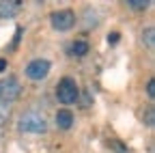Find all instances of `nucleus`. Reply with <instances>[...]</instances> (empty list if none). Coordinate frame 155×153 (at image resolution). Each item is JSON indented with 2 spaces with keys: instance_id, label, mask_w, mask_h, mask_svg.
I'll return each mask as SVG.
<instances>
[{
  "instance_id": "5",
  "label": "nucleus",
  "mask_w": 155,
  "mask_h": 153,
  "mask_svg": "<svg viewBox=\"0 0 155 153\" xmlns=\"http://www.w3.org/2000/svg\"><path fill=\"white\" fill-rule=\"evenodd\" d=\"M48 73H50V61H45V58H35L26 65V78L32 82L45 80Z\"/></svg>"
},
{
  "instance_id": "6",
  "label": "nucleus",
  "mask_w": 155,
  "mask_h": 153,
  "mask_svg": "<svg viewBox=\"0 0 155 153\" xmlns=\"http://www.w3.org/2000/svg\"><path fill=\"white\" fill-rule=\"evenodd\" d=\"M19 7H22V0H0V20L5 17H13Z\"/></svg>"
},
{
  "instance_id": "2",
  "label": "nucleus",
  "mask_w": 155,
  "mask_h": 153,
  "mask_svg": "<svg viewBox=\"0 0 155 153\" xmlns=\"http://www.w3.org/2000/svg\"><path fill=\"white\" fill-rule=\"evenodd\" d=\"M56 97H58V101L65 104V106L75 104L78 97H80V88H78L75 80L73 78H63L61 82H58V86H56Z\"/></svg>"
},
{
  "instance_id": "12",
  "label": "nucleus",
  "mask_w": 155,
  "mask_h": 153,
  "mask_svg": "<svg viewBox=\"0 0 155 153\" xmlns=\"http://www.w3.org/2000/svg\"><path fill=\"white\" fill-rule=\"evenodd\" d=\"M147 95L153 99L155 97V80H149V84H147Z\"/></svg>"
},
{
  "instance_id": "7",
  "label": "nucleus",
  "mask_w": 155,
  "mask_h": 153,
  "mask_svg": "<svg viewBox=\"0 0 155 153\" xmlns=\"http://www.w3.org/2000/svg\"><path fill=\"white\" fill-rule=\"evenodd\" d=\"M56 125H58V129H71V125H73V112L71 110H58L56 112Z\"/></svg>"
},
{
  "instance_id": "4",
  "label": "nucleus",
  "mask_w": 155,
  "mask_h": 153,
  "mask_svg": "<svg viewBox=\"0 0 155 153\" xmlns=\"http://www.w3.org/2000/svg\"><path fill=\"white\" fill-rule=\"evenodd\" d=\"M19 82L15 78H2L0 80V104H11L19 97Z\"/></svg>"
},
{
  "instance_id": "8",
  "label": "nucleus",
  "mask_w": 155,
  "mask_h": 153,
  "mask_svg": "<svg viewBox=\"0 0 155 153\" xmlns=\"http://www.w3.org/2000/svg\"><path fill=\"white\" fill-rule=\"evenodd\" d=\"M142 43H144L147 48H153V45H155V28H153V26H147V28L142 30Z\"/></svg>"
},
{
  "instance_id": "9",
  "label": "nucleus",
  "mask_w": 155,
  "mask_h": 153,
  "mask_svg": "<svg viewBox=\"0 0 155 153\" xmlns=\"http://www.w3.org/2000/svg\"><path fill=\"white\" fill-rule=\"evenodd\" d=\"M151 5H153L151 0H127V7L134 11H147Z\"/></svg>"
},
{
  "instance_id": "11",
  "label": "nucleus",
  "mask_w": 155,
  "mask_h": 153,
  "mask_svg": "<svg viewBox=\"0 0 155 153\" xmlns=\"http://www.w3.org/2000/svg\"><path fill=\"white\" fill-rule=\"evenodd\" d=\"M144 123H147V127H153V125H155V110H153V108L147 110V114H144Z\"/></svg>"
},
{
  "instance_id": "14",
  "label": "nucleus",
  "mask_w": 155,
  "mask_h": 153,
  "mask_svg": "<svg viewBox=\"0 0 155 153\" xmlns=\"http://www.w3.org/2000/svg\"><path fill=\"white\" fill-rule=\"evenodd\" d=\"M7 69V61L5 58H0V71H5Z\"/></svg>"
},
{
  "instance_id": "3",
  "label": "nucleus",
  "mask_w": 155,
  "mask_h": 153,
  "mask_svg": "<svg viewBox=\"0 0 155 153\" xmlns=\"http://www.w3.org/2000/svg\"><path fill=\"white\" fill-rule=\"evenodd\" d=\"M50 22H52V28L58 30V32H65L69 28H73L75 24V13L71 9H61V11H54L50 15Z\"/></svg>"
},
{
  "instance_id": "13",
  "label": "nucleus",
  "mask_w": 155,
  "mask_h": 153,
  "mask_svg": "<svg viewBox=\"0 0 155 153\" xmlns=\"http://www.w3.org/2000/svg\"><path fill=\"white\" fill-rule=\"evenodd\" d=\"M119 39H121V35H119V32H110V35H108V43H110V45L119 43Z\"/></svg>"
},
{
  "instance_id": "10",
  "label": "nucleus",
  "mask_w": 155,
  "mask_h": 153,
  "mask_svg": "<svg viewBox=\"0 0 155 153\" xmlns=\"http://www.w3.org/2000/svg\"><path fill=\"white\" fill-rule=\"evenodd\" d=\"M71 52H73L75 56H86V54H88V43L82 41V39H80V41H75V43L71 45Z\"/></svg>"
},
{
  "instance_id": "1",
  "label": "nucleus",
  "mask_w": 155,
  "mask_h": 153,
  "mask_svg": "<svg viewBox=\"0 0 155 153\" xmlns=\"http://www.w3.org/2000/svg\"><path fill=\"white\" fill-rule=\"evenodd\" d=\"M19 129L22 131H28V134H45L48 131V121L41 112H26L22 114V119H19Z\"/></svg>"
}]
</instances>
